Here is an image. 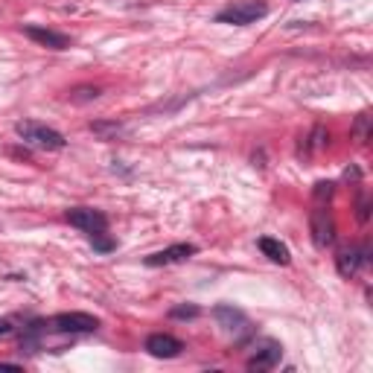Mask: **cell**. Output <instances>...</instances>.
Instances as JSON below:
<instances>
[{"instance_id":"cell-1","label":"cell","mask_w":373,"mask_h":373,"mask_svg":"<svg viewBox=\"0 0 373 373\" xmlns=\"http://www.w3.org/2000/svg\"><path fill=\"white\" fill-rule=\"evenodd\" d=\"M15 132L18 137L26 143V146H36V149H47V152H58L65 149V135L44 126V122H36V120H21L15 122Z\"/></svg>"},{"instance_id":"cell-2","label":"cell","mask_w":373,"mask_h":373,"mask_svg":"<svg viewBox=\"0 0 373 373\" xmlns=\"http://www.w3.org/2000/svg\"><path fill=\"white\" fill-rule=\"evenodd\" d=\"M266 15H268V6L263 4V0H239V4H231V6H225L219 15H216V23L248 26V23H257Z\"/></svg>"},{"instance_id":"cell-3","label":"cell","mask_w":373,"mask_h":373,"mask_svg":"<svg viewBox=\"0 0 373 373\" xmlns=\"http://www.w3.org/2000/svg\"><path fill=\"white\" fill-rule=\"evenodd\" d=\"M65 219H68L73 228L85 231V233H100V231H105V228H108L105 213L93 210V207H70V210L65 213Z\"/></svg>"},{"instance_id":"cell-4","label":"cell","mask_w":373,"mask_h":373,"mask_svg":"<svg viewBox=\"0 0 373 373\" xmlns=\"http://www.w3.org/2000/svg\"><path fill=\"white\" fill-rule=\"evenodd\" d=\"M53 330L56 332H93V330H100V318H93L88 312H61L56 315L53 321Z\"/></svg>"},{"instance_id":"cell-5","label":"cell","mask_w":373,"mask_h":373,"mask_svg":"<svg viewBox=\"0 0 373 373\" xmlns=\"http://www.w3.org/2000/svg\"><path fill=\"white\" fill-rule=\"evenodd\" d=\"M213 318H216V324H219L228 335H242V332H248V315L242 312V309H236V306H231V303H219L213 309Z\"/></svg>"},{"instance_id":"cell-6","label":"cell","mask_w":373,"mask_h":373,"mask_svg":"<svg viewBox=\"0 0 373 373\" xmlns=\"http://www.w3.org/2000/svg\"><path fill=\"white\" fill-rule=\"evenodd\" d=\"M309 231H312V242H315L318 248L332 245V239H335V222H332V213L324 210V207L312 210V216H309Z\"/></svg>"},{"instance_id":"cell-7","label":"cell","mask_w":373,"mask_h":373,"mask_svg":"<svg viewBox=\"0 0 373 373\" xmlns=\"http://www.w3.org/2000/svg\"><path fill=\"white\" fill-rule=\"evenodd\" d=\"M196 251H199V248H196L193 242H175V245L164 248V251H158V254H149V257H146V266H152V268H158V266H175V263L190 260Z\"/></svg>"},{"instance_id":"cell-8","label":"cell","mask_w":373,"mask_h":373,"mask_svg":"<svg viewBox=\"0 0 373 373\" xmlns=\"http://www.w3.org/2000/svg\"><path fill=\"white\" fill-rule=\"evenodd\" d=\"M181 350H184V345L169 332H152L146 338V353L154 359H175V356H181Z\"/></svg>"},{"instance_id":"cell-9","label":"cell","mask_w":373,"mask_h":373,"mask_svg":"<svg viewBox=\"0 0 373 373\" xmlns=\"http://www.w3.org/2000/svg\"><path fill=\"white\" fill-rule=\"evenodd\" d=\"M280 356H283V347H280L277 341H263L257 353L248 359V370H271L280 362Z\"/></svg>"},{"instance_id":"cell-10","label":"cell","mask_w":373,"mask_h":373,"mask_svg":"<svg viewBox=\"0 0 373 373\" xmlns=\"http://www.w3.org/2000/svg\"><path fill=\"white\" fill-rule=\"evenodd\" d=\"M364 263H367L364 248H341L338 257H335V268H338L341 277H353Z\"/></svg>"},{"instance_id":"cell-11","label":"cell","mask_w":373,"mask_h":373,"mask_svg":"<svg viewBox=\"0 0 373 373\" xmlns=\"http://www.w3.org/2000/svg\"><path fill=\"white\" fill-rule=\"evenodd\" d=\"M23 33H26L29 38H33L36 44H41V47H50V50H68V47H70V38H68V36L53 33V29H44V26H36V23L23 26Z\"/></svg>"},{"instance_id":"cell-12","label":"cell","mask_w":373,"mask_h":373,"mask_svg":"<svg viewBox=\"0 0 373 373\" xmlns=\"http://www.w3.org/2000/svg\"><path fill=\"white\" fill-rule=\"evenodd\" d=\"M260 251H263L271 263H280V266H289V260H292L289 248L280 242V239H274V236H263V239H260Z\"/></svg>"},{"instance_id":"cell-13","label":"cell","mask_w":373,"mask_h":373,"mask_svg":"<svg viewBox=\"0 0 373 373\" xmlns=\"http://www.w3.org/2000/svg\"><path fill=\"white\" fill-rule=\"evenodd\" d=\"M201 315V309L196 306V303H181V306H172L169 309V318H175V321H193V318H199Z\"/></svg>"},{"instance_id":"cell-14","label":"cell","mask_w":373,"mask_h":373,"mask_svg":"<svg viewBox=\"0 0 373 373\" xmlns=\"http://www.w3.org/2000/svg\"><path fill=\"white\" fill-rule=\"evenodd\" d=\"M90 245H93V251H100V254H108V251H114V248H117V242L111 236H105V231L90 233Z\"/></svg>"},{"instance_id":"cell-15","label":"cell","mask_w":373,"mask_h":373,"mask_svg":"<svg viewBox=\"0 0 373 373\" xmlns=\"http://www.w3.org/2000/svg\"><path fill=\"white\" fill-rule=\"evenodd\" d=\"M90 132L108 140V137H117L122 132V126H120V122H90Z\"/></svg>"},{"instance_id":"cell-16","label":"cell","mask_w":373,"mask_h":373,"mask_svg":"<svg viewBox=\"0 0 373 373\" xmlns=\"http://www.w3.org/2000/svg\"><path fill=\"white\" fill-rule=\"evenodd\" d=\"M353 135H356V140H359V143H367V137H370V117H367V114H359Z\"/></svg>"},{"instance_id":"cell-17","label":"cell","mask_w":373,"mask_h":373,"mask_svg":"<svg viewBox=\"0 0 373 373\" xmlns=\"http://www.w3.org/2000/svg\"><path fill=\"white\" fill-rule=\"evenodd\" d=\"M100 93H103L100 88H76V90L70 93V100H73V103H88V100H97Z\"/></svg>"},{"instance_id":"cell-18","label":"cell","mask_w":373,"mask_h":373,"mask_svg":"<svg viewBox=\"0 0 373 373\" xmlns=\"http://www.w3.org/2000/svg\"><path fill=\"white\" fill-rule=\"evenodd\" d=\"M332 190H335V184H332V181H318V184H315V190H312V196H315L318 201H324V199L332 196Z\"/></svg>"},{"instance_id":"cell-19","label":"cell","mask_w":373,"mask_h":373,"mask_svg":"<svg viewBox=\"0 0 373 373\" xmlns=\"http://www.w3.org/2000/svg\"><path fill=\"white\" fill-rule=\"evenodd\" d=\"M12 332V324L6 318H0V335H9Z\"/></svg>"},{"instance_id":"cell-20","label":"cell","mask_w":373,"mask_h":373,"mask_svg":"<svg viewBox=\"0 0 373 373\" xmlns=\"http://www.w3.org/2000/svg\"><path fill=\"white\" fill-rule=\"evenodd\" d=\"M359 219L367 222V201H359Z\"/></svg>"},{"instance_id":"cell-21","label":"cell","mask_w":373,"mask_h":373,"mask_svg":"<svg viewBox=\"0 0 373 373\" xmlns=\"http://www.w3.org/2000/svg\"><path fill=\"white\" fill-rule=\"evenodd\" d=\"M0 370H21V364H12V362H0Z\"/></svg>"}]
</instances>
